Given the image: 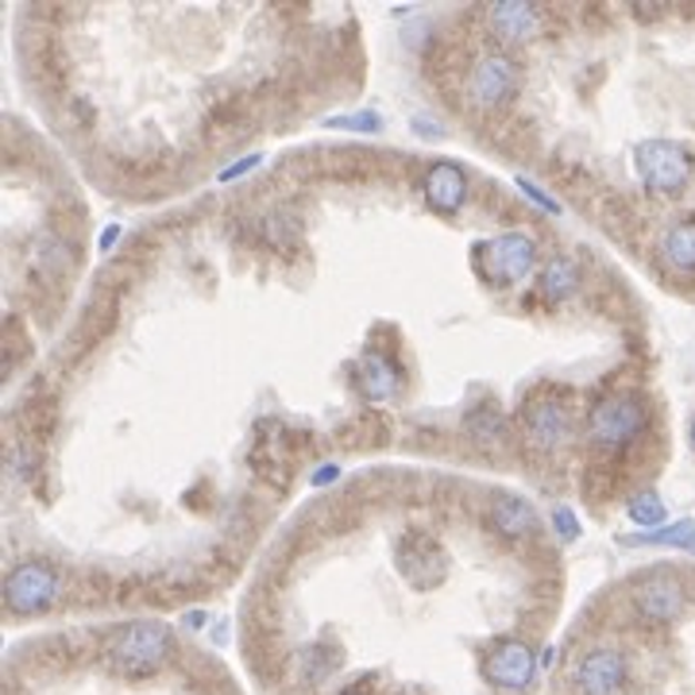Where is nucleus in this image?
<instances>
[{
    "label": "nucleus",
    "mask_w": 695,
    "mask_h": 695,
    "mask_svg": "<svg viewBox=\"0 0 695 695\" xmlns=\"http://www.w3.org/2000/svg\"><path fill=\"white\" fill-rule=\"evenodd\" d=\"M629 518L637 525H657L665 518V506H661L657 495H637V498H629Z\"/></svg>",
    "instance_id": "39448f33"
},
{
    "label": "nucleus",
    "mask_w": 695,
    "mask_h": 695,
    "mask_svg": "<svg viewBox=\"0 0 695 695\" xmlns=\"http://www.w3.org/2000/svg\"><path fill=\"white\" fill-rule=\"evenodd\" d=\"M4 695H248L232 673L167 622L54 629L12 645Z\"/></svg>",
    "instance_id": "f257e3e1"
},
{
    "label": "nucleus",
    "mask_w": 695,
    "mask_h": 695,
    "mask_svg": "<svg viewBox=\"0 0 695 695\" xmlns=\"http://www.w3.org/2000/svg\"><path fill=\"white\" fill-rule=\"evenodd\" d=\"M637 541H642V545H673V548H688V553H695V525L676 522V525H668V530L645 533V537H637Z\"/></svg>",
    "instance_id": "20e7f679"
},
{
    "label": "nucleus",
    "mask_w": 695,
    "mask_h": 695,
    "mask_svg": "<svg viewBox=\"0 0 695 695\" xmlns=\"http://www.w3.org/2000/svg\"><path fill=\"white\" fill-rule=\"evenodd\" d=\"M692 444H695V422H692Z\"/></svg>",
    "instance_id": "423d86ee"
},
{
    "label": "nucleus",
    "mask_w": 695,
    "mask_h": 695,
    "mask_svg": "<svg viewBox=\"0 0 695 695\" xmlns=\"http://www.w3.org/2000/svg\"><path fill=\"white\" fill-rule=\"evenodd\" d=\"M425 198L441 216L460 213V205L467 201V171L460 163H433L425 171Z\"/></svg>",
    "instance_id": "7ed1b4c3"
},
{
    "label": "nucleus",
    "mask_w": 695,
    "mask_h": 695,
    "mask_svg": "<svg viewBox=\"0 0 695 695\" xmlns=\"http://www.w3.org/2000/svg\"><path fill=\"white\" fill-rule=\"evenodd\" d=\"M695 600L649 618L614 587L568 629L541 695H695Z\"/></svg>",
    "instance_id": "f03ea898"
}]
</instances>
